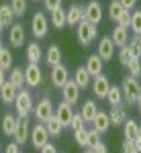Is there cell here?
<instances>
[{"mask_svg":"<svg viewBox=\"0 0 141 153\" xmlns=\"http://www.w3.org/2000/svg\"><path fill=\"white\" fill-rule=\"evenodd\" d=\"M21 145L16 141H10L8 145H4V153H21V149H19Z\"/></svg>","mask_w":141,"mask_h":153,"instance_id":"cell-45","label":"cell"},{"mask_svg":"<svg viewBox=\"0 0 141 153\" xmlns=\"http://www.w3.org/2000/svg\"><path fill=\"white\" fill-rule=\"evenodd\" d=\"M133 143H135V147H137V149H141V125H139V129H137V135H135Z\"/></svg>","mask_w":141,"mask_h":153,"instance_id":"cell-50","label":"cell"},{"mask_svg":"<svg viewBox=\"0 0 141 153\" xmlns=\"http://www.w3.org/2000/svg\"><path fill=\"white\" fill-rule=\"evenodd\" d=\"M2 31H4V25L0 23V35H2Z\"/></svg>","mask_w":141,"mask_h":153,"instance_id":"cell-53","label":"cell"},{"mask_svg":"<svg viewBox=\"0 0 141 153\" xmlns=\"http://www.w3.org/2000/svg\"><path fill=\"white\" fill-rule=\"evenodd\" d=\"M82 153H94V151H92V149H86V151H82Z\"/></svg>","mask_w":141,"mask_h":153,"instance_id":"cell-54","label":"cell"},{"mask_svg":"<svg viewBox=\"0 0 141 153\" xmlns=\"http://www.w3.org/2000/svg\"><path fill=\"white\" fill-rule=\"evenodd\" d=\"M29 135H31L29 117H19V118H16V129H14L12 139L19 143V145H25V143H29Z\"/></svg>","mask_w":141,"mask_h":153,"instance_id":"cell-7","label":"cell"},{"mask_svg":"<svg viewBox=\"0 0 141 153\" xmlns=\"http://www.w3.org/2000/svg\"><path fill=\"white\" fill-rule=\"evenodd\" d=\"M135 104H137V108H139V112H141V94H139V98H137V102H135Z\"/></svg>","mask_w":141,"mask_h":153,"instance_id":"cell-52","label":"cell"},{"mask_svg":"<svg viewBox=\"0 0 141 153\" xmlns=\"http://www.w3.org/2000/svg\"><path fill=\"white\" fill-rule=\"evenodd\" d=\"M0 23L4 27H10L14 23V12H12L10 4H0Z\"/></svg>","mask_w":141,"mask_h":153,"instance_id":"cell-32","label":"cell"},{"mask_svg":"<svg viewBox=\"0 0 141 153\" xmlns=\"http://www.w3.org/2000/svg\"><path fill=\"white\" fill-rule=\"evenodd\" d=\"M96 112H98V106H96L94 100H86V102L82 104V110H80L84 123H92V118L96 117Z\"/></svg>","mask_w":141,"mask_h":153,"instance_id":"cell-29","label":"cell"},{"mask_svg":"<svg viewBox=\"0 0 141 153\" xmlns=\"http://www.w3.org/2000/svg\"><path fill=\"white\" fill-rule=\"evenodd\" d=\"M84 21L96 25V27L100 25V21H102V4H100V0H90L84 6Z\"/></svg>","mask_w":141,"mask_h":153,"instance_id":"cell-6","label":"cell"},{"mask_svg":"<svg viewBox=\"0 0 141 153\" xmlns=\"http://www.w3.org/2000/svg\"><path fill=\"white\" fill-rule=\"evenodd\" d=\"M53 102H51V98H41L35 106H33V114H35L37 123H45L47 118L53 114Z\"/></svg>","mask_w":141,"mask_h":153,"instance_id":"cell-8","label":"cell"},{"mask_svg":"<svg viewBox=\"0 0 141 153\" xmlns=\"http://www.w3.org/2000/svg\"><path fill=\"white\" fill-rule=\"evenodd\" d=\"M68 80H70V70H68V65H63V61L59 65H53L51 68V84L55 88H61Z\"/></svg>","mask_w":141,"mask_h":153,"instance_id":"cell-13","label":"cell"},{"mask_svg":"<svg viewBox=\"0 0 141 153\" xmlns=\"http://www.w3.org/2000/svg\"><path fill=\"white\" fill-rule=\"evenodd\" d=\"M92 151L94 153H108V147H106L104 141H98V145H96V147H92Z\"/></svg>","mask_w":141,"mask_h":153,"instance_id":"cell-48","label":"cell"},{"mask_svg":"<svg viewBox=\"0 0 141 153\" xmlns=\"http://www.w3.org/2000/svg\"><path fill=\"white\" fill-rule=\"evenodd\" d=\"M127 70H129V76L133 78H141V59H131V63L127 65Z\"/></svg>","mask_w":141,"mask_h":153,"instance_id":"cell-40","label":"cell"},{"mask_svg":"<svg viewBox=\"0 0 141 153\" xmlns=\"http://www.w3.org/2000/svg\"><path fill=\"white\" fill-rule=\"evenodd\" d=\"M72 80L76 82V86H78L80 90H86V88L92 84V76L88 74V70H86L84 65H80V68H76L74 76H72Z\"/></svg>","mask_w":141,"mask_h":153,"instance_id":"cell-19","label":"cell"},{"mask_svg":"<svg viewBox=\"0 0 141 153\" xmlns=\"http://www.w3.org/2000/svg\"><path fill=\"white\" fill-rule=\"evenodd\" d=\"M86 137H88V129H86V127L74 131V141L78 143L80 147H86Z\"/></svg>","mask_w":141,"mask_h":153,"instance_id":"cell-41","label":"cell"},{"mask_svg":"<svg viewBox=\"0 0 141 153\" xmlns=\"http://www.w3.org/2000/svg\"><path fill=\"white\" fill-rule=\"evenodd\" d=\"M8 82H10L16 90H23L25 86H27V84H25V70L12 65V70L8 71Z\"/></svg>","mask_w":141,"mask_h":153,"instance_id":"cell-26","label":"cell"},{"mask_svg":"<svg viewBox=\"0 0 141 153\" xmlns=\"http://www.w3.org/2000/svg\"><path fill=\"white\" fill-rule=\"evenodd\" d=\"M121 4H123V8H127V10H131L135 4H137V0H121Z\"/></svg>","mask_w":141,"mask_h":153,"instance_id":"cell-49","label":"cell"},{"mask_svg":"<svg viewBox=\"0 0 141 153\" xmlns=\"http://www.w3.org/2000/svg\"><path fill=\"white\" fill-rule=\"evenodd\" d=\"M2 47H4V45H2V39H0V49H2Z\"/></svg>","mask_w":141,"mask_h":153,"instance_id":"cell-55","label":"cell"},{"mask_svg":"<svg viewBox=\"0 0 141 153\" xmlns=\"http://www.w3.org/2000/svg\"><path fill=\"white\" fill-rule=\"evenodd\" d=\"M39 151H41V153H59V151H57V147H55L53 143H45V145H43Z\"/></svg>","mask_w":141,"mask_h":153,"instance_id":"cell-47","label":"cell"},{"mask_svg":"<svg viewBox=\"0 0 141 153\" xmlns=\"http://www.w3.org/2000/svg\"><path fill=\"white\" fill-rule=\"evenodd\" d=\"M117 25H121V27H129L131 25V10H123L121 12V16L117 19Z\"/></svg>","mask_w":141,"mask_h":153,"instance_id":"cell-43","label":"cell"},{"mask_svg":"<svg viewBox=\"0 0 141 153\" xmlns=\"http://www.w3.org/2000/svg\"><path fill=\"white\" fill-rule=\"evenodd\" d=\"M25 55H27V61L29 63H39L43 59V49H41V45L37 41H31L27 45V49H25Z\"/></svg>","mask_w":141,"mask_h":153,"instance_id":"cell-23","label":"cell"},{"mask_svg":"<svg viewBox=\"0 0 141 153\" xmlns=\"http://www.w3.org/2000/svg\"><path fill=\"white\" fill-rule=\"evenodd\" d=\"M104 100L108 102L110 106H121L125 100H123V90H121V86H110L108 88V92H106Z\"/></svg>","mask_w":141,"mask_h":153,"instance_id":"cell-27","label":"cell"},{"mask_svg":"<svg viewBox=\"0 0 141 153\" xmlns=\"http://www.w3.org/2000/svg\"><path fill=\"white\" fill-rule=\"evenodd\" d=\"M33 94H31V90H19L16 92V98H14V108H16V114L19 117H29L31 112H33Z\"/></svg>","mask_w":141,"mask_h":153,"instance_id":"cell-3","label":"cell"},{"mask_svg":"<svg viewBox=\"0 0 141 153\" xmlns=\"http://www.w3.org/2000/svg\"><path fill=\"white\" fill-rule=\"evenodd\" d=\"M129 29L135 33V35H139V33H141V10L131 12V25H129Z\"/></svg>","mask_w":141,"mask_h":153,"instance_id":"cell-36","label":"cell"},{"mask_svg":"<svg viewBox=\"0 0 141 153\" xmlns=\"http://www.w3.org/2000/svg\"><path fill=\"white\" fill-rule=\"evenodd\" d=\"M84 68L88 70V74H90L92 78H96V76H100L102 70H104V61L94 53V55H90V57L86 59V65H84Z\"/></svg>","mask_w":141,"mask_h":153,"instance_id":"cell-22","label":"cell"},{"mask_svg":"<svg viewBox=\"0 0 141 153\" xmlns=\"http://www.w3.org/2000/svg\"><path fill=\"white\" fill-rule=\"evenodd\" d=\"M121 90H123V100H125V104H135L137 102V98L141 94V82L137 78H133V76H127L123 84H121Z\"/></svg>","mask_w":141,"mask_h":153,"instance_id":"cell-2","label":"cell"},{"mask_svg":"<svg viewBox=\"0 0 141 153\" xmlns=\"http://www.w3.org/2000/svg\"><path fill=\"white\" fill-rule=\"evenodd\" d=\"M41 82H43V71L39 68V63H29L25 68V84L29 88H37Z\"/></svg>","mask_w":141,"mask_h":153,"instance_id":"cell-10","label":"cell"},{"mask_svg":"<svg viewBox=\"0 0 141 153\" xmlns=\"http://www.w3.org/2000/svg\"><path fill=\"white\" fill-rule=\"evenodd\" d=\"M16 88L12 86L8 80L2 84V88H0V102L2 104H6V106H10V104H14V98H16Z\"/></svg>","mask_w":141,"mask_h":153,"instance_id":"cell-21","label":"cell"},{"mask_svg":"<svg viewBox=\"0 0 141 153\" xmlns=\"http://www.w3.org/2000/svg\"><path fill=\"white\" fill-rule=\"evenodd\" d=\"M82 127H86V123H84L82 114H80V112H74L72 123H70V129H72V131H78V129H82Z\"/></svg>","mask_w":141,"mask_h":153,"instance_id":"cell-42","label":"cell"},{"mask_svg":"<svg viewBox=\"0 0 141 153\" xmlns=\"http://www.w3.org/2000/svg\"><path fill=\"white\" fill-rule=\"evenodd\" d=\"M31 31H33V37L37 41L45 39L47 37V31H49V19L45 16L43 10H37L31 19Z\"/></svg>","mask_w":141,"mask_h":153,"instance_id":"cell-4","label":"cell"},{"mask_svg":"<svg viewBox=\"0 0 141 153\" xmlns=\"http://www.w3.org/2000/svg\"><path fill=\"white\" fill-rule=\"evenodd\" d=\"M135 151H137L135 143L129 141V139H125V141H123V153H135Z\"/></svg>","mask_w":141,"mask_h":153,"instance_id":"cell-46","label":"cell"},{"mask_svg":"<svg viewBox=\"0 0 141 153\" xmlns=\"http://www.w3.org/2000/svg\"><path fill=\"white\" fill-rule=\"evenodd\" d=\"M49 14H51V16H49V21H51V25H53V29L61 31V29L66 27V8H63V6H59V8H55V10H51Z\"/></svg>","mask_w":141,"mask_h":153,"instance_id":"cell-28","label":"cell"},{"mask_svg":"<svg viewBox=\"0 0 141 153\" xmlns=\"http://www.w3.org/2000/svg\"><path fill=\"white\" fill-rule=\"evenodd\" d=\"M139 41H141V33H139Z\"/></svg>","mask_w":141,"mask_h":153,"instance_id":"cell-57","label":"cell"},{"mask_svg":"<svg viewBox=\"0 0 141 153\" xmlns=\"http://www.w3.org/2000/svg\"><path fill=\"white\" fill-rule=\"evenodd\" d=\"M76 35H78V43L82 47H90L98 37V27L88 23V21H80L76 27Z\"/></svg>","mask_w":141,"mask_h":153,"instance_id":"cell-1","label":"cell"},{"mask_svg":"<svg viewBox=\"0 0 141 153\" xmlns=\"http://www.w3.org/2000/svg\"><path fill=\"white\" fill-rule=\"evenodd\" d=\"M0 149H2V145H0Z\"/></svg>","mask_w":141,"mask_h":153,"instance_id":"cell-59","label":"cell"},{"mask_svg":"<svg viewBox=\"0 0 141 153\" xmlns=\"http://www.w3.org/2000/svg\"><path fill=\"white\" fill-rule=\"evenodd\" d=\"M98 141H102L100 139V133L94 129H88V137H86V147L88 149H92V147H96L98 145Z\"/></svg>","mask_w":141,"mask_h":153,"instance_id":"cell-39","label":"cell"},{"mask_svg":"<svg viewBox=\"0 0 141 153\" xmlns=\"http://www.w3.org/2000/svg\"><path fill=\"white\" fill-rule=\"evenodd\" d=\"M92 92L96 98H100V100H104L106 92H108V88H110V80L106 78L104 74H100V76H96V78H92Z\"/></svg>","mask_w":141,"mask_h":153,"instance_id":"cell-14","label":"cell"},{"mask_svg":"<svg viewBox=\"0 0 141 153\" xmlns=\"http://www.w3.org/2000/svg\"><path fill=\"white\" fill-rule=\"evenodd\" d=\"M74 112H76V110H74V106L68 104V102H63V100H61V102L55 106V110H53V114L57 117V120L61 123V127H63V129H66V127L70 129V123H72Z\"/></svg>","mask_w":141,"mask_h":153,"instance_id":"cell-11","label":"cell"},{"mask_svg":"<svg viewBox=\"0 0 141 153\" xmlns=\"http://www.w3.org/2000/svg\"><path fill=\"white\" fill-rule=\"evenodd\" d=\"M108 118H110V125L121 127V125L127 120V104L123 102L121 106H110V110H108Z\"/></svg>","mask_w":141,"mask_h":153,"instance_id":"cell-18","label":"cell"},{"mask_svg":"<svg viewBox=\"0 0 141 153\" xmlns=\"http://www.w3.org/2000/svg\"><path fill=\"white\" fill-rule=\"evenodd\" d=\"M123 10H127V8H123L121 0H110V4H108V16H110L113 23H117V19L121 16V12H123Z\"/></svg>","mask_w":141,"mask_h":153,"instance_id":"cell-34","label":"cell"},{"mask_svg":"<svg viewBox=\"0 0 141 153\" xmlns=\"http://www.w3.org/2000/svg\"><path fill=\"white\" fill-rule=\"evenodd\" d=\"M131 59H135V57L131 55L129 45H125V47H119V61H121V65H123V68H127V65H129Z\"/></svg>","mask_w":141,"mask_h":153,"instance_id":"cell-35","label":"cell"},{"mask_svg":"<svg viewBox=\"0 0 141 153\" xmlns=\"http://www.w3.org/2000/svg\"><path fill=\"white\" fill-rule=\"evenodd\" d=\"M61 98H63V102H68V104H78V100H80V88L76 86L74 80H68V82L61 86Z\"/></svg>","mask_w":141,"mask_h":153,"instance_id":"cell-12","label":"cell"},{"mask_svg":"<svg viewBox=\"0 0 141 153\" xmlns=\"http://www.w3.org/2000/svg\"><path fill=\"white\" fill-rule=\"evenodd\" d=\"M25 39H27L25 27L21 23H12L10 27H8V43H10V47H14V49L23 47Z\"/></svg>","mask_w":141,"mask_h":153,"instance_id":"cell-9","label":"cell"},{"mask_svg":"<svg viewBox=\"0 0 141 153\" xmlns=\"http://www.w3.org/2000/svg\"><path fill=\"white\" fill-rule=\"evenodd\" d=\"M29 141H31V145H33L35 149H41L45 143H49V131L45 129V125H43V123L33 125L31 135H29Z\"/></svg>","mask_w":141,"mask_h":153,"instance_id":"cell-5","label":"cell"},{"mask_svg":"<svg viewBox=\"0 0 141 153\" xmlns=\"http://www.w3.org/2000/svg\"><path fill=\"white\" fill-rule=\"evenodd\" d=\"M43 125H45V129L49 131V137H59V135H61V131H63V127H61V123L57 120L55 114H51Z\"/></svg>","mask_w":141,"mask_h":153,"instance_id":"cell-31","label":"cell"},{"mask_svg":"<svg viewBox=\"0 0 141 153\" xmlns=\"http://www.w3.org/2000/svg\"><path fill=\"white\" fill-rule=\"evenodd\" d=\"M135 153H141V149H137V151H135Z\"/></svg>","mask_w":141,"mask_h":153,"instance_id":"cell-56","label":"cell"},{"mask_svg":"<svg viewBox=\"0 0 141 153\" xmlns=\"http://www.w3.org/2000/svg\"><path fill=\"white\" fill-rule=\"evenodd\" d=\"M108 37L113 39L115 47H125V45L129 43V27H121V25H117L115 31H113Z\"/></svg>","mask_w":141,"mask_h":153,"instance_id":"cell-20","label":"cell"},{"mask_svg":"<svg viewBox=\"0 0 141 153\" xmlns=\"http://www.w3.org/2000/svg\"><path fill=\"white\" fill-rule=\"evenodd\" d=\"M131 49V55L135 59H141V41H139V35H135L131 39V43H127Z\"/></svg>","mask_w":141,"mask_h":153,"instance_id":"cell-38","label":"cell"},{"mask_svg":"<svg viewBox=\"0 0 141 153\" xmlns=\"http://www.w3.org/2000/svg\"><path fill=\"white\" fill-rule=\"evenodd\" d=\"M96 55L102 59V61H110V59L115 57V43H113L110 37H102L98 41V53Z\"/></svg>","mask_w":141,"mask_h":153,"instance_id":"cell-15","label":"cell"},{"mask_svg":"<svg viewBox=\"0 0 141 153\" xmlns=\"http://www.w3.org/2000/svg\"><path fill=\"white\" fill-rule=\"evenodd\" d=\"M90 125H92V129L98 131L100 135H104L106 131L113 127V125H110V118H108V112H106V110H100V108H98V112H96V117L92 118Z\"/></svg>","mask_w":141,"mask_h":153,"instance_id":"cell-16","label":"cell"},{"mask_svg":"<svg viewBox=\"0 0 141 153\" xmlns=\"http://www.w3.org/2000/svg\"><path fill=\"white\" fill-rule=\"evenodd\" d=\"M10 8L14 16H23L27 12V0H10Z\"/></svg>","mask_w":141,"mask_h":153,"instance_id":"cell-37","label":"cell"},{"mask_svg":"<svg viewBox=\"0 0 141 153\" xmlns=\"http://www.w3.org/2000/svg\"><path fill=\"white\" fill-rule=\"evenodd\" d=\"M43 4H45V10L51 12V10H55V8L61 6V0H43Z\"/></svg>","mask_w":141,"mask_h":153,"instance_id":"cell-44","label":"cell"},{"mask_svg":"<svg viewBox=\"0 0 141 153\" xmlns=\"http://www.w3.org/2000/svg\"><path fill=\"white\" fill-rule=\"evenodd\" d=\"M0 129H2V133L6 137H12L14 135V129H16V117L12 112H6L2 117V120H0Z\"/></svg>","mask_w":141,"mask_h":153,"instance_id":"cell-25","label":"cell"},{"mask_svg":"<svg viewBox=\"0 0 141 153\" xmlns=\"http://www.w3.org/2000/svg\"><path fill=\"white\" fill-rule=\"evenodd\" d=\"M121 127H123V137L129 139V141H133L135 135H137V129H139V123H137L135 118H127Z\"/></svg>","mask_w":141,"mask_h":153,"instance_id":"cell-30","label":"cell"},{"mask_svg":"<svg viewBox=\"0 0 141 153\" xmlns=\"http://www.w3.org/2000/svg\"><path fill=\"white\" fill-rule=\"evenodd\" d=\"M12 65H14V59H12L10 49L2 47V49H0V68H2L4 71H10Z\"/></svg>","mask_w":141,"mask_h":153,"instance_id":"cell-33","label":"cell"},{"mask_svg":"<svg viewBox=\"0 0 141 153\" xmlns=\"http://www.w3.org/2000/svg\"><path fill=\"white\" fill-rule=\"evenodd\" d=\"M6 80H8V78H6V71H4L2 68H0V88H2V84L6 82Z\"/></svg>","mask_w":141,"mask_h":153,"instance_id":"cell-51","label":"cell"},{"mask_svg":"<svg viewBox=\"0 0 141 153\" xmlns=\"http://www.w3.org/2000/svg\"><path fill=\"white\" fill-rule=\"evenodd\" d=\"M80 21H84V6L76 2L66 10V25L68 27H78Z\"/></svg>","mask_w":141,"mask_h":153,"instance_id":"cell-17","label":"cell"},{"mask_svg":"<svg viewBox=\"0 0 141 153\" xmlns=\"http://www.w3.org/2000/svg\"><path fill=\"white\" fill-rule=\"evenodd\" d=\"M33 2H39V0H33Z\"/></svg>","mask_w":141,"mask_h":153,"instance_id":"cell-58","label":"cell"},{"mask_svg":"<svg viewBox=\"0 0 141 153\" xmlns=\"http://www.w3.org/2000/svg\"><path fill=\"white\" fill-rule=\"evenodd\" d=\"M63 61V55H61V49H59V45H49L45 51V63L47 65H59Z\"/></svg>","mask_w":141,"mask_h":153,"instance_id":"cell-24","label":"cell"}]
</instances>
